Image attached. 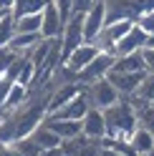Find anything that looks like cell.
Segmentation results:
<instances>
[{
    "label": "cell",
    "instance_id": "cell-1",
    "mask_svg": "<svg viewBox=\"0 0 154 156\" xmlns=\"http://www.w3.org/2000/svg\"><path fill=\"white\" fill-rule=\"evenodd\" d=\"M101 113H104V123H106V139H129L139 126L137 108L127 98H119Z\"/></svg>",
    "mask_w": 154,
    "mask_h": 156
},
{
    "label": "cell",
    "instance_id": "cell-2",
    "mask_svg": "<svg viewBox=\"0 0 154 156\" xmlns=\"http://www.w3.org/2000/svg\"><path fill=\"white\" fill-rule=\"evenodd\" d=\"M101 3H104V25L119 20L137 23L147 10H154V0H101Z\"/></svg>",
    "mask_w": 154,
    "mask_h": 156
},
{
    "label": "cell",
    "instance_id": "cell-3",
    "mask_svg": "<svg viewBox=\"0 0 154 156\" xmlns=\"http://www.w3.org/2000/svg\"><path fill=\"white\" fill-rule=\"evenodd\" d=\"M83 96H86V101H89L91 108H99V111H106L109 106H114L121 98L116 93V88H114L106 78H101V81H96L91 86H83Z\"/></svg>",
    "mask_w": 154,
    "mask_h": 156
},
{
    "label": "cell",
    "instance_id": "cell-4",
    "mask_svg": "<svg viewBox=\"0 0 154 156\" xmlns=\"http://www.w3.org/2000/svg\"><path fill=\"white\" fill-rule=\"evenodd\" d=\"M58 41H61V61H66L71 55V51H76L83 43V15L81 13H73L63 23V33Z\"/></svg>",
    "mask_w": 154,
    "mask_h": 156
},
{
    "label": "cell",
    "instance_id": "cell-5",
    "mask_svg": "<svg viewBox=\"0 0 154 156\" xmlns=\"http://www.w3.org/2000/svg\"><path fill=\"white\" fill-rule=\"evenodd\" d=\"M131 20H119V23H109V25H104L101 28V33H99V38L94 41V45L99 48L101 53H111L114 51V45H116L124 35H127L129 30H131Z\"/></svg>",
    "mask_w": 154,
    "mask_h": 156
},
{
    "label": "cell",
    "instance_id": "cell-6",
    "mask_svg": "<svg viewBox=\"0 0 154 156\" xmlns=\"http://www.w3.org/2000/svg\"><path fill=\"white\" fill-rule=\"evenodd\" d=\"M114 66V55L111 53H99L94 58V61L83 68V71L79 73V86H91L96 81H101V78H106L109 71Z\"/></svg>",
    "mask_w": 154,
    "mask_h": 156
},
{
    "label": "cell",
    "instance_id": "cell-7",
    "mask_svg": "<svg viewBox=\"0 0 154 156\" xmlns=\"http://www.w3.org/2000/svg\"><path fill=\"white\" fill-rule=\"evenodd\" d=\"M144 45H147V33H144L141 28L134 23V25H131V30L124 35L116 45H114L111 55H114V58H119V55H131V53L144 51Z\"/></svg>",
    "mask_w": 154,
    "mask_h": 156
},
{
    "label": "cell",
    "instance_id": "cell-8",
    "mask_svg": "<svg viewBox=\"0 0 154 156\" xmlns=\"http://www.w3.org/2000/svg\"><path fill=\"white\" fill-rule=\"evenodd\" d=\"M144 76H147V71H139V73H114V71H109L106 81L116 88V93L121 96V98H127V96L137 93L139 83L144 81Z\"/></svg>",
    "mask_w": 154,
    "mask_h": 156
},
{
    "label": "cell",
    "instance_id": "cell-9",
    "mask_svg": "<svg viewBox=\"0 0 154 156\" xmlns=\"http://www.w3.org/2000/svg\"><path fill=\"white\" fill-rule=\"evenodd\" d=\"M104 28V3L96 0L89 13H83V43H94Z\"/></svg>",
    "mask_w": 154,
    "mask_h": 156
},
{
    "label": "cell",
    "instance_id": "cell-10",
    "mask_svg": "<svg viewBox=\"0 0 154 156\" xmlns=\"http://www.w3.org/2000/svg\"><path fill=\"white\" fill-rule=\"evenodd\" d=\"M61 33H63V20L58 10L53 8V3L48 0V5L41 10V38L53 41V38H61Z\"/></svg>",
    "mask_w": 154,
    "mask_h": 156
},
{
    "label": "cell",
    "instance_id": "cell-11",
    "mask_svg": "<svg viewBox=\"0 0 154 156\" xmlns=\"http://www.w3.org/2000/svg\"><path fill=\"white\" fill-rule=\"evenodd\" d=\"M81 133L89 136V139L104 141L106 139V123H104V113L99 108H89L81 119Z\"/></svg>",
    "mask_w": 154,
    "mask_h": 156
},
{
    "label": "cell",
    "instance_id": "cell-12",
    "mask_svg": "<svg viewBox=\"0 0 154 156\" xmlns=\"http://www.w3.org/2000/svg\"><path fill=\"white\" fill-rule=\"evenodd\" d=\"M99 53H101V51H99L94 43H81V45L76 48V51H71V55L66 58V61H61V63H66L73 73H81V71H83V68L89 66Z\"/></svg>",
    "mask_w": 154,
    "mask_h": 156
},
{
    "label": "cell",
    "instance_id": "cell-13",
    "mask_svg": "<svg viewBox=\"0 0 154 156\" xmlns=\"http://www.w3.org/2000/svg\"><path fill=\"white\" fill-rule=\"evenodd\" d=\"M81 88H83V86H79V83L56 86V88L51 91V96H48V111H46V116H48V113H56L61 106H66L71 98H76V96L81 93Z\"/></svg>",
    "mask_w": 154,
    "mask_h": 156
},
{
    "label": "cell",
    "instance_id": "cell-14",
    "mask_svg": "<svg viewBox=\"0 0 154 156\" xmlns=\"http://www.w3.org/2000/svg\"><path fill=\"white\" fill-rule=\"evenodd\" d=\"M91 106H89V101H86V96H83V88H81V93L76 96V98H71L66 106H61L56 113H48V116H56V119H68V121H81L83 119V113L89 111Z\"/></svg>",
    "mask_w": 154,
    "mask_h": 156
},
{
    "label": "cell",
    "instance_id": "cell-15",
    "mask_svg": "<svg viewBox=\"0 0 154 156\" xmlns=\"http://www.w3.org/2000/svg\"><path fill=\"white\" fill-rule=\"evenodd\" d=\"M127 101H129L137 111L144 108V106H152V103H154V73H147V76H144V81L139 83L137 93L127 96Z\"/></svg>",
    "mask_w": 154,
    "mask_h": 156
},
{
    "label": "cell",
    "instance_id": "cell-16",
    "mask_svg": "<svg viewBox=\"0 0 154 156\" xmlns=\"http://www.w3.org/2000/svg\"><path fill=\"white\" fill-rule=\"evenodd\" d=\"M28 139H31L35 146H38V149H41V151H46V149H56V146H61V139H58V136H56L51 129H48V126L46 123H41V126H35V129H33V133L31 136H28Z\"/></svg>",
    "mask_w": 154,
    "mask_h": 156
},
{
    "label": "cell",
    "instance_id": "cell-17",
    "mask_svg": "<svg viewBox=\"0 0 154 156\" xmlns=\"http://www.w3.org/2000/svg\"><path fill=\"white\" fill-rule=\"evenodd\" d=\"M111 71H114V73H139V71H144L141 51H139V53H131V55H119V58H114Z\"/></svg>",
    "mask_w": 154,
    "mask_h": 156
},
{
    "label": "cell",
    "instance_id": "cell-18",
    "mask_svg": "<svg viewBox=\"0 0 154 156\" xmlns=\"http://www.w3.org/2000/svg\"><path fill=\"white\" fill-rule=\"evenodd\" d=\"M48 5V0H13L10 15L13 18H23V15H38Z\"/></svg>",
    "mask_w": 154,
    "mask_h": 156
},
{
    "label": "cell",
    "instance_id": "cell-19",
    "mask_svg": "<svg viewBox=\"0 0 154 156\" xmlns=\"http://www.w3.org/2000/svg\"><path fill=\"white\" fill-rule=\"evenodd\" d=\"M38 41H41V33H15L13 41L8 43V48H10V51H15L18 55H25Z\"/></svg>",
    "mask_w": 154,
    "mask_h": 156
},
{
    "label": "cell",
    "instance_id": "cell-20",
    "mask_svg": "<svg viewBox=\"0 0 154 156\" xmlns=\"http://www.w3.org/2000/svg\"><path fill=\"white\" fill-rule=\"evenodd\" d=\"M129 144H131V149L137 151V156H141V154H147L152 146H154V139H152L149 131H144L141 126H137V131L129 136Z\"/></svg>",
    "mask_w": 154,
    "mask_h": 156
},
{
    "label": "cell",
    "instance_id": "cell-21",
    "mask_svg": "<svg viewBox=\"0 0 154 156\" xmlns=\"http://www.w3.org/2000/svg\"><path fill=\"white\" fill-rule=\"evenodd\" d=\"M25 101H28V88H25V86L13 83L10 93H8V98H5V103H3V113H5V111H15V108H20Z\"/></svg>",
    "mask_w": 154,
    "mask_h": 156
},
{
    "label": "cell",
    "instance_id": "cell-22",
    "mask_svg": "<svg viewBox=\"0 0 154 156\" xmlns=\"http://www.w3.org/2000/svg\"><path fill=\"white\" fill-rule=\"evenodd\" d=\"M13 20H15V33H41V13L13 18Z\"/></svg>",
    "mask_w": 154,
    "mask_h": 156
},
{
    "label": "cell",
    "instance_id": "cell-23",
    "mask_svg": "<svg viewBox=\"0 0 154 156\" xmlns=\"http://www.w3.org/2000/svg\"><path fill=\"white\" fill-rule=\"evenodd\" d=\"M13 35H15V20H13L10 13H5L3 18H0V48H5L8 43H10Z\"/></svg>",
    "mask_w": 154,
    "mask_h": 156
},
{
    "label": "cell",
    "instance_id": "cell-24",
    "mask_svg": "<svg viewBox=\"0 0 154 156\" xmlns=\"http://www.w3.org/2000/svg\"><path fill=\"white\" fill-rule=\"evenodd\" d=\"M137 121L144 131H149L152 133V139H154V103L152 106H144V108L137 111Z\"/></svg>",
    "mask_w": 154,
    "mask_h": 156
},
{
    "label": "cell",
    "instance_id": "cell-25",
    "mask_svg": "<svg viewBox=\"0 0 154 156\" xmlns=\"http://www.w3.org/2000/svg\"><path fill=\"white\" fill-rule=\"evenodd\" d=\"M25 63H28V58H25V55H18L15 61L10 63V68H8V71H5L3 76L8 78V81H13V83H15V81H18V76H20V71H23V66H25Z\"/></svg>",
    "mask_w": 154,
    "mask_h": 156
},
{
    "label": "cell",
    "instance_id": "cell-26",
    "mask_svg": "<svg viewBox=\"0 0 154 156\" xmlns=\"http://www.w3.org/2000/svg\"><path fill=\"white\" fill-rule=\"evenodd\" d=\"M15 149L20 151V156H41V149H38V146L28 139V136H25V139H20V141H15Z\"/></svg>",
    "mask_w": 154,
    "mask_h": 156
},
{
    "label": "cell",
    "instance_id": "cell-27",
    "mask_svg": "<svg viewBox=\"0 0 154 156\" xmlns=\"http://www.w3.org/2000/svg\"><path fill=\"white\" fill-rule=\"evenodd\" d=\"M51 3H53L56 10H58V15H61V20H63V23L73 15V0H51Z\"/></svg>",
    "mask_w": 154,
    "mask_h": 156
},
{
    "label": "cell",
    "instance_id": "cell-28",
    "mask_svg": "<svg viewBox=\"0 0 154 156\" xmlns=\"http://www.w3.org/2000/svg\"><path fill=\"white\" fill-rule=\"evenodd\" d=\"M15 58H18V53H15V51H10L8 45H5V48H0V73H5Z\"/></svg>",
    "mask_w": 154,
    "mask_h": 156
},
{
    "label": "cell",
    "instance_id": "cell-29",
    "mask_svg": "<svg viewBox=\"0 0 154 156\" xmlns=\"http://www.w3.org/2000/svg\"><path fill=\"white\" fill-rule=\"evenodd\" d=\"M137 25H139L147 35H154V10H147V13L137 20Z\"/></svg>",
    "mask_w": 154,
    "mask_h": 156
},
{
    "label": "cell",
    "instance_id": "cell-30",
    "mask_svg": "<svg viewBox=\"0 0 154 156\" xmlns=\"http://www.w3.org/2000/svg\"><path fill=\"white\" fill-rule=\"evenodd\" d=\"M141 61H144V71L154 73V48H144L141 51Z\"/></svg>",
    "mask_w": 154,
    "mask_h": 156
},
{
    "label": "cell",
    "instance_id": "cell-31",
    "mask_svg": "<svg viewBox=\"0 0 154 156\" xmlns=\"http://www.w3.org/2000/svg\"><path fill=\"white\" fill-rule=\"evenodd\" d=\"M10 88H13V81H8V78L3 76L0 78V108H3V103L8 98V93H10Z\"/></svg>",
    "mask_w": 154,
    "mask_h": 156
},
{
    "label": "cell",
    "instance_id": "cell-32",
    "mask_svg": "<svg viewBox=\"0 0 154 156\" xmlns=\"http://www.w3.org/2000/svg\"><path fill=\"white\" fill-rule=\"evenodd\" d=\"M96 3V0H73V13H89L91 10V5Z\"/></svg>",
    "mask_w": 154,
    "mask_h": 156
},
{
    "label": "cell",
    "instance_id": "cell-33",
    "mask_svg": "<svg viewBox=\"0 0 154 156\" xmlns=\"http://www.w3.org/2000/svg\"><path fill=\"white\" fill-rule=\"evenodd\" d=\"M41 156H63V151H61V146H56V149H46V151H41Z\"/></svg>",
    "mask_w": 154,
    "mask_h": 156
},
{
    "label": "cell",
    "instance_id": "cell-34",
    "mask_svg": "<svg viewBox=\"0 0 154 156\" xmlns=\"http://www.w3.org/2000/svg\"><path fill=\"white\" fill-rule=\"evenodd\" d=\"M13 8V0H0V13H10Z\"/></svg>",
    "mask_w": 154,
    "mask_h": 156
},
{
    "label": "cell",
    "instance_id": "cell-35",
    "mask_svg": "<svg viewBox=\"0 0 154 156\" xmlns=\"http://www.w3.org/2000/svg\"><path fill=\"white\" fill-rule=\"evenodd\" d=\"M101 156H124V154H116V151H111V149H104V146H101Z\"/></svg>",
    "mask_w": 154,
    "mask_h": 156
},
{
    "label": "cell",
    "instance_id": "cell-36",
    "mask_svg": "<svg viewBox=\"0 0 154 156\" xmlns=\"http://www.w3.org/2000/svg\"><path fill=\"white\" fill-rule=\"evenodd\" d=\"M144 48H154V35H147V45Z\"/></svg>",
    "mask_w": 154,
    "mask_h": 156
},
{
    "label": "cell",
    "instance_id": "cell-37",
    "mask_svg": "<svg viewBox=\"0 0 154 156\" xmlns=\"http://www.w3.org/2000/svg\"><path fill=\"white\" fill-rule=\"evenodd\" d=\"M141 156H154V146H152V149H149L147 154H141Z\"/></svg>",
    "mask_w": 154,
    "mask_h": 156
},
{
    "label": "cell",
    "instance_id": "cell-38",
    "mask_svg": "<svg viewBox=\"0 0 154 156\" xmlns=\"http://www.w3.org/2000/svg\"><path fill=\"white\" fill-rule=\"evenodd\" d=\"M3 15H5V13H0V18H3Z\"/></svg>",
    "mask_w": 154,
    "mask_h": 156
},
{
    "label": "cell",
    "instance_id": "cell-39",
    "mask_svg": "<svg viewBox=\"0 0 154 156\" xmlns=\"http://www.w3.org/2000/svg\"><path fill=\"white\" fill-rule=\"evenodd\" d=\"M0 78H3V73H0Z\"/></svg>",
    "mask_w": 154,
    "mask_h": 156
}]
</instances>
